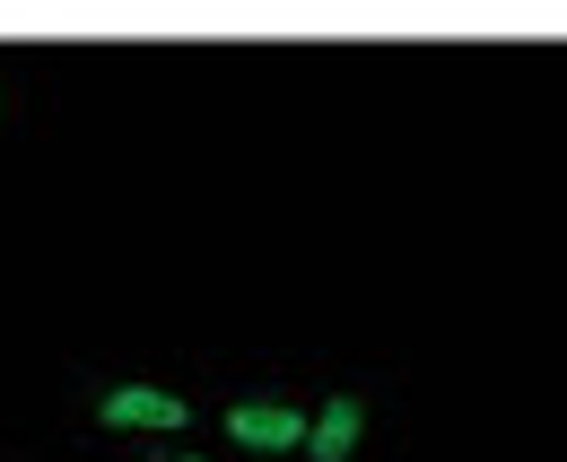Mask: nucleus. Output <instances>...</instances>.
<instances>
[{
  "instance_id": "obj_1",
  "label": "nucleus",
  "mask_w": 567,
  "mask_h": 462,
  "mask_svg": "<svg viewBox=\"0 0 567 462\" xmlns=\"http://www.w3.org/2000/svg\"><path fill=\"white\" fill-rule=\"evenodd\" d=\"M227 437L254 445V454H280V445H306V437H315V419L288 410V401H236V410H227Z\"/></svg>"
},
{
  "instance_id": "obj_2",
  "label": "nucleus",
  "mask_w": 567,
  "mask_h": 462,
  "mask_svg": "<svg viewBox=\"0 0 567 462\" xmlns=\"http://www.w3.org/2000/svg\"><path fill=\"white\" fill-rule=\"evenodd\" d=\"M105 428H184V401L157 384H123V393H105Z\"/></svg>"
},
{
  "instance_id": "obj_3",
  "label": "nucleus",
  "mask_w": 567,
  "mask_h": 462,
  "mask_svg": "<svg viewBox=\"0 0 567 462\" xmlns=\"http://www.w3.org/2000/svg\"><path fill=\"white\" fill-rule=\"evenodd\" d=\"M358 428H367V410H358L350 393H332L323 410H315V437H306V445H315V462H350V454H358Z\"/></svg>"
},
{
  "instance_id": "obj_4",
  "label": "nucleus",
  "mask_w": 567,
  "mask_h": 462,
  "mask_svg": "<svg viewBox=\"0 0 567 462\" xmlns=\"http://www.w3.org/2000/svg\"><path fill=\"white\" fill-rule=\"evenodd\" d=\"M184 462H202V454H184Z\"/></svg>"
}]
</instances>
